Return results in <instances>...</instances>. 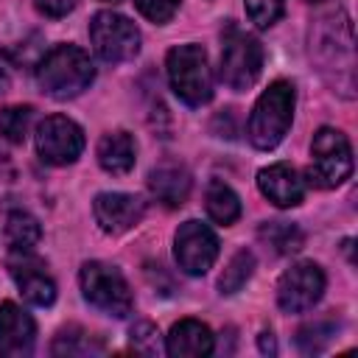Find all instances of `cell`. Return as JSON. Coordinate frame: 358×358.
I'll use <instances>...</instances> for the list:
<instances>
[{
	"mask_svg": "<svg viewBox=\"0 0 358 358\" xmlns=\"http://www.w3.org/2000/svg\"><path fill=\"white\" fill-rule=\"evenodd\" d=\"M95 78V67L87 56V50L76 45H56L45 53V59L36 67V81L45 95L56 101H67L81 95Z\"/></svg>",
	"mask_w": 358,
	"mask_h": 358,
	"instance_id": "cell-1",
	"label": "cell"
},
{
	"mask_svg": "<svg viewBox=\"0 0 358 358\" xmlns=\"http://www.w3.org/2000/svg\"><path fill=\"white\" fill-rule=\"evenodd\" d=\"M294 120V87L291 81H274L263 95L257 98L252 115H249V140L255 148H274L288 134V126Z\"/></svg>",
	"mask_w": 358,
	"mask_h": 358,
	"instance_id": "cell-2",
	"label": "cell"
},
{
	"mask_svg": "<svg viewBox=\"0 0 358 358\" xmlns=\"http://www.w3.org/2000/svg\"><path fill=\"white\" fill-rule=\"evenodd\" d=\"M168 81L179 101L204 106L213 98V73L201 45H176L168 50Z\"/></svg>",
	"mask_w": 358,
	"mask_h": 358,
	"instance_id": "cell-3",
	"label": "cell"
},
{
	"mask_svg": "<svg viewBox=\"0 0 358 358\" xmlns=\"http://www.w3.org/2000/svg\"><path fill=\"white\" fill-rule=\"evenodd\" d=\"M78 282H81L84 299L92 308H98L101 313L115 316V319H123L131 313L134 299H131L129 282L123 280V274L115 266L101 263V260H90L81 266Z\"/></svg>",
	"mask_w": 358,
	"mask_h": 358,
	"instance_id": "cell-4",
	"label": "cell"
},
{
	"mask_svg": "<svg viewBox=\"0 0 358 358\" xmlns=\"http://www.w3.org/2000/svg\"><path fill=\"white\" fill-rule=\"evenodd\" d=\"M352 173V148L350 140L330 126H322L310 143V168L308 179L316 187H336Z\"/></svg>",
	"mask_w": 358,
	"mask_h": 358,
	"instance_id": "cell-5",
	"label": "cell"
},
{
	"mask_svg": "<svg viewBox=\"0 0 358 358\" xmlns=\"http://www.w3.org/2000/svg\"><path fill=\"white\" fill-rule=\"evenodd\" d=\"M263 70V48L260 42L229 25L227 34H224V45H221V81L229 87V90H249L257 76Z\"/></svg>",
	"mask_w": 358,
	"mask_h": 358,
	"instance_id": "cell-6",
	"label": "cell"
},
{
	"mask_svg": "<svg viewBox=\"0 0 358 358\" xmlns=\"http://www.w3.org/2000/svg\"><path fill=\"white\" fill-rule=\"evenodd\" d=\"M90 39L95 53L103 62H129L140 53V31L137 25L117 11H98L90 22Z\"/></svg>",
	"mask_w": 358,
	"mask_h": 358,
	"instance_id": "cell-7",
	"label": "cell"
},
{
	"mask_svg": "<svg viewBox=\"0 0 358 358\" xmlns=\"http://www.w3.org/2000/svg\"><path fill=\"white\" fill-rule=\"evenodd\" d=\"M36 151L48 165H70L84 151V131L64 115H50L36 126Z\"/></svg>",
	"mask_w": 358,
	"mask_h": 358,
	"instance_id": "cell-8",
	"label": "cell"
},
{
	"mask_svg": "<svg viewBox=\"0 0 358 358\" xmlns=\"http://www.w3.org/2000/svg\"><path fill=\"white\" fill-rule=\"evenodd\" d=\"M324 294V271L316 263H294L277 282V302L285 313L310 310Z\"/></svg>",
	"mask_w": 358,
	"mask_h": 358,
	"instance_id": "cell-9",
	"label": "cell"
},
{
	"mask_svg": "<svg viewBox=\"0 0 358 358\" xmlns=\"http://www.w3.org/2000/svg\"><path fill=\"white\" fill-rule=\"evenodd\" d=\"M173 255L185 274H204L218 257V238L201 221H185L173 238Z\"/></svg>",
	"mask_w": 358,
	"mask_h": 358,
	"instance_id": "cell-10",
	"label": "cell"
},
{
	"mask_svg": "<svg viewBox=\"0 0 358 358\" xmlns=\"http://www.w3.org/2000/svg\"><path fill=\"white\" fill-rule=\"evenodd\" d=\"M8 271L20 288V294L36 305V308H48L56 299V282L50 280V274L45 271V263L28 252H17L8 260Z\"/></svg>",
	"mask_w": 358,
	"mask_h": 358,
	"instance_id": "cell-11",
	"label": "cell"
},
{
	"mask_svg": "<svg viewBox=\"0 0 358 358\" xmlns=\"http://www.w3.org/2000/svg\"><path fill=\"white\" fill-rule=\"evenodd\" d=\"M92 213L103 232L120 235L129 232L134 224H140L145 213V201L134 193H98L92 201Z\"/></svg>",
	"mask_w": 358,
	"mask_h": 358,
	"instance_id": "cell-12",
	"label": "cell"
},
{
	"mask_svg": "<svg viewBox=\"0 0 358 358\" xmlns=\"http://www.w3.org/2000/svg\"><path fill=\"white\" fill-rule=\"evenodd\" d=\"M36 324L14 302H0V352L8 358H22L34 350Z\"/></svg>",
	"mask_w": 358,
	"mask_h": 358,
	"instance_id": "cell-13",
	"label": "cell"
},
{
	"mask_svg": "<svg viewBox=\"0 0 358 358\" xmlns=\"http://www.w3.org/2000/svg\"><path fill=\"white\" fill-rule=\"evenodd\" d=\"M260 193L277 207H296L305 199V182L288 162H274L257 173Z\"/></svg>",
	"mask_w": 358,
	"mask_h": 358,
	"instance_id": "cell-14",
	"label": "cell"
},
{
	"mask_svg": "<svg viewBox=\"0 0 358 358\" xmlns=\"http://www.w3.org/2000/svg\"><path fill=\"white\" fill-rule=\"evenodd\" d=\"M165 352L173 358H201L213 352V333L199 319H182L171 327Z\"/></svg>",
	"mask_w": 358,
	"mask_h": 358,
	"instance_id": "cell-15",
	"label": "cell"
},
{
	"mask_svg": "<svg viewBox=\"0 0 358 358\" xmlns=\"http://www.w3.org/2000/svg\"><path fill=\"white\" fill-rule=\"evenodd\" d=\"M148 187L165 207H179L190 193V173L176 162H162L148 173Z\"/></svg>",
	"mask_w": 358,
	"mask_h": 358,
	"instance_id": "cell-16",
	"label": "cell"
},
{
	"mask_svg": "<svg viewBox=\"0 0 358 358\" xmlns=\"http://www.w3.org/2000/svg\"><path fill=\"white\" fill-rule=\"evenodd\" d=\"M137 157V143L129 131H109L98 140V162L106 173H129L134 168Z\"/></svg>",
	"mask_w": 358,
	"mask_h": 358,
	"instance_id": "cell-17",
	"label": "cell"
},
{
	"mask_svg": "<svg viewBox=\"0 0 358 358\" xmlns=\"http://www.w3.org/2000/svg\"><path fill=\"white\" fill-rule=\"evenodd\" d=\"M204 207H207V215L215 221V224H224L229 227L232 221H238L241 215V199L235 196V190L218 179H213L207 185V193H204Z\"/></svg>",
	"mask_w": 358,
	"mask_h": 358,
	"instance_id": "cell-18",
	"label": "cell"
},
{
	"mask_svg": "<svg viewBox=\"0 0 358 358\" xmlns=\"http://www.w3.org/2000/svg\"><path fill=\"white\" fill-rule=\"evenodd\" d=\"M42 238V227L31 213L14 210L6 218V241L14 252H31Z\"/></svg>",
	"mask_w": 358,
	"mask_h": 358,
	"instance_id": "cell-19",
	"label": "cell"
},
{
	"mask_svg": "<svg viewBox=\"0 0 358 358\" xmlns=\"http://www.w3.org/2000/svg\"><path fill=\"white\" fill-rule=\"evenodd\" d=\"M257 235H260V241H263L266 246H271L277 255H291V252L302 249V241H305L302 229H299L296 224H288V221H268V224L260 227Z\"/></svg>",
	"mask_w": 358,
	"mask_h": 358,
	"instance_id": "cell-20",
	"label": "cell"
},
{
	"mask_svg": "<svg viewBox=\"0 0 358 358\" xmlns=\"http://www.w3.org/2000/svg\"><path fill=\"white\" fill-rule=\"evenodd\" d=\"M95 352H103L101 341H95L90 333L78 330V327H70V330H62L53 341V355H95Z\"/></svg>",
	"mask_w": 358,
	"mask_h": 358,
	"instance_id": "cell-21",
	"label": "cell"
},
{
	"mask_svg": "<svg viewBox=\"0 0 358 358\" xmlns=\"http://www.w3.org/2000/svg\"><path fill=\"white\" fill-rule=\"evenodd\" d=\"M252 268H255V255H252V252L241 249L238 255H232V260L227 263L224 274L218 277L221 294H235V291H241V288L246 285V280L252 277Z\"/></svg>",
	"mask_w": 358,
	"mask_h": 358,
	"instance_id": "cell-22",
	"label": "cell"
},
{
	"mask_svg": "<svg viewBox=\"0 0 358 358\" xmlns=\"http://www.w3.org/2000/svg\"><path fill=\"white\" fill-rule=\"evenodd\" d=\"M31 120H34L31 106H6V109H0V134L8 143H22L28 137Z\"/></svg>",
	"mask_w": 358,
	"mask_h": 358,
	"instance_id": "cell-23",
	"label": "cell"
},
{
	"mask_svg": "<svg viewBox=\"0 0 358 358\" xmlns=\"http://www.w3.org/2000/svg\"><path fill=\"white\" fill-rule=\"evenodd\" d=\"M330 336H336V322L333 319H316L299 330L296 341H299L302 352H322L324 344L330 341Z\"/></svg>",
	"mask_w": 358,
	"mask_h": 358,
	"instance_id": "cell-24",
	"label": "cell"
},
{
	"mask_svg": "<svg viewBox=\"0 0 358 358\" xmlns=\"http://www.w3.org/2000/svg\"><path fill=\"white\" fill-rule=\"evenodd\" d=\"M246 3V14L257 28H268L282 17L285 0H243Z\"/></svg>",
	"mask_w": 358,
	"mask_h": 358,
	"instance_id": "cell-25",
	"label": "cell"
},
{
	"mask_svg": "<svg viewBox=\"0 0 358 358\" xmlns=\"http://www.w3.org/2000/svg\"><path fill=\"white\" fill-rule=\"evenodd\" d=\"M140 14L148 17L151 22H168L176 8H179V0H134Z\"/></svg>",
	"mask_w": 358,
	"mask_h": 358,
	"instance_id": "cell-26",
	"label": "cell"
},
{
	"mask_svg": "<svg viewBox=\"0 0 358 358\" xmlns=\"http://www.w3.org/2000/svg\"><path fill=\"white\" fill-rule=\"evenodd\" d=\"M157 336H159L157 327L148 324V322H137L131 327V344H134V350H140L145 355H154L157 352Z\"/></svg>",
	"mask_w": 358,
	"mask_h": 358,
	"instance_id": "cell-27",
	"label": "cell"
},
{
	"mask_svg": "<svg viewBox=\"0 0 358 358\" xmlns=\"http://www.w3.org/2000/svg\"><path fill=\"white\" fill-rule=\"evenodd\" d=\"M76 3H78V0H36V8H39L45 17L59 20V17L70 14V11L76 8Z\"/></svg>",
	"mask_w": 358,
	"mask_h": 358,
	"instance_id": "cell-28",
	"label": "cell"
},
{
	"mask_svg": "<svg viewBox=\"0 0 358 358\" xmlns=\"http://www.w3.org/2000/svg\"><path fill=\"white\" fill-rule=\"evenodd\" d=\"M11 78H14V62L8 59V53L0 50V92L11 87Z\"/></svg>",
	"mask_w": 358,
	"mask_h": 358,
	"instance_id": "cell-29",
	"label": "cell"
},
{
	"mask_svg": "<svg viewBox=\"0 0 358 358\" xmlns=\"http://www.w3.org/2000/svg\"><path fill=\"white\" fill-rule=\"evenodd\" d=\"M260 350L263 352H277V344H274V336L271 333H260Z\"/></svg>",
	"mask_w": 358,
	"mask_h": 358,
	"instance_id": "cell-30",
	"label": "cell"
},
{
	"mask_svg": "<svg viewBox=\"0 0 358 358\" xmlns=\"http://www.w3.org/2000/svg\"><path fill=\"white\" fill-rule=\"evenodd\" d=\"M310 3H322V0H310Z\"/></svg>",
	"mask_w": 358,
	"mask_h": 358,
	"instance_id": "cell-31",
	"label": "cell"
},
{
	"mask_svg": "<svg viewBox=\"0 0 358 358\" xmlns=\"http://www.w3.org/2000/svg\"><path fill=\"white\" fill-rule=\"evenodd\" d=\"M109 3H117V0H109Z\"/></svg>",
	"mask_w": 358,
	"mask_h": 358,
	"instance_id": "cell-32",
	"label": "cell"
}]
</instances>
